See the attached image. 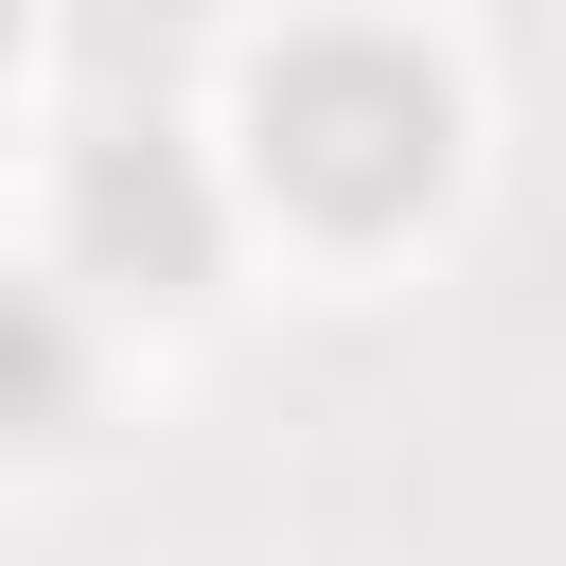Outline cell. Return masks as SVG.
I'll list each match as a JSON object with an SVG mask.
<instances>
[{"label":"cell","instance_id":"1","mask_svg":"<svg viewBox=\"0 0 566 566\" xmlns=\"http://www.w3.org/2000/svg\"><path fill=\"white\" fill-rule=\"evenodd\" d=\"M248 142H265V177H283L301 212L389 230V212H424V177H442V88H424L389 35H318V53H283V71L248 88Z\"/></svg>","mask_w":566,"mask_h":566},{"label":"cell","instance_id":"2","mask_svg":"<svg viewBox=\"0 0 566 566\" xmlns=\"http://www.w3.org/2000/svg\"><path fill=\"white\" fill-rule=\"evenodd\" d=\"M71 230H88V265H124V283H195V265H212V195H195V159H177L159 124H106V142H88Z\"/></svg>","mask_w":566,"mask_h":566},{"label":"cell","instance_id":"3","mask_svg":"<svg viewBox=\"0 0 566 566\" xmlns=\"http://www.w3.org/2000/svg\"><path fill=\"white\" fill-rule=\"evenodd\" d=\"M0 424H71V318L35 283H0Z\"/></svg>","mask_w":566,"mask_h":566},{"label":"cell","instance_id":"4","mask_svg":"<svg viewBox=\"0 0 566 566\" xmlns=\"http://www.w3.org/2000/svg\"><path fill=\"white\" fill-rule=\"evenodd\" d=\"M0 53H18V0H0Z\"/></svg>","mask_w":566,"mask_h":566}]
</instances>
